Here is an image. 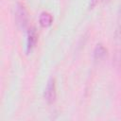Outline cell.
Here are the masks:
<instances>
[{"mask_svg":"<svg viewBox=\"0 0 121 121\" xmlns=\"http://www.w3.org/2000/svg\"><path fill=\"white\" fill-rule=\"evenodd\" d=\"M101 1H103V2H107V1H109V0H101Z\"/></svg>","mask_w":121,"mask_h":121,"instance_id":"cell-6","label":"cell"},{"mask_svg":"<svg viewBox=\"0 0 121 121\" xmlns=\"http://www.w3.org/2000/svg\"><path fill=\"white\" fill-rule=\"evenodd\" d=\"M107 55V49L103 46V44L98 43L96 44L95 50H94V58L97 60H100L102 59H104Z\"/></svg>","mask_w":121,"mask_h":121,"instance_id":"cell-5","label":"cell"},{"mask_svg":"<svg viewBox=\"0 0 121 121\" xmlns=\"http://www.w3.org/2000/svg\"><path fill=\"white\" fill-rule=\"evenodd\" d=\"M56 84H55V79L53 78H49L47 81L46 87L43 92V97L47 101V103H53L56 99Z\"/></svg>","mask_w":121,"mask_h":121,"instance_id":"cell-2","label":"cell"},{"mask_svg":"<svg viewBox=\"0 0 121 121\" xmlns=\"http://www.w3.org/2000/svg\"><path fill=\"white\" fill-rule=\"evenodd\" d=\"M15 21L16 24L19 27L25 28L27 26L28 23V17H27V12L25 9L24 6L18 5L15 10Z\"/></svg>","mask_w":121,"mask_h":121,"instance_id":"cell-1","label":"cell"},{"mask_svg":"<svg viewBox=\"0 0 121 121\" xmlns=\"http://www.w3.org/2000/svg\"><path fill=\"white\" fill-rule=\"evenodd\" d=\"M38 41V34L35 27H31L27 31V39H26V49L30 51L37 43Z\"/></svg>","mask_w":121,"mask_h":121,"instance_id":"cell-3","label":"cell"},{"mask_svg":"<svg viewBox=\"0 0 121 121\" xmlns=\"http://www.w3.org/2000/svg\"><path fill=\"white\" fill-rule=\"evenodd\" d=\"M53 22V17L52 15L47 12V11H43L40 16H39V23L43 27H47L49 26H51Z\"/></svg>","mask_w":121,"mask_h":121,"instance_id":"cell-4","label":"cell"}]
</instances>
